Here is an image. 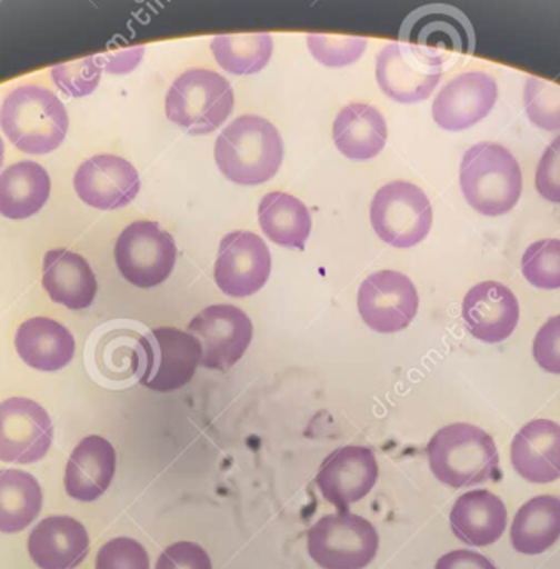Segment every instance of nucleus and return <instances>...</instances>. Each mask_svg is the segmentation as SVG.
<instances>
[{
  "label": "nucleus",
  "mask_w": 560,
  "mask_h": 569,
  "mask_svg": "<svg viewBox=\"0 0 560 569\" xmlns=\"http://www.w3.org/2000/svg\"><path fill=\"white\" fill-rule=\"evenodd\" d=\"M523 106H526L527 118L533 126L543 131H559L560 86L539 78L527 79L523 88Z\"/></svg>",
  "instance_id": "obj_34"
},
{
  "label": "nucleus",
  "mask_w": 560,
  "mask_h": 569,
  "mask_svg": "<svg viewBox=\"0 0 560 569\" xmlns=\"http://www.w3.org/2000/svg\"><path fill=\"white\" fill-rule=\"evenodd\" d=\"M337 149L350 161H369L376 158L387 142L383 116L369 104L346 106L337 114L332 128Z\"/></svg>",
  "instance_id": "obj_26"
},
{
  "label": "nucleus",
  "mask_w": 560,
  "mask_h": 569,
  "mask_svg": "<svg viewBox=\"0 0 560 569\" xmlns=\"http://www.w3.org/2000/svg\"><path fill=\"white\" fill-rule=\"evenodd\" d=\"M187 332L202 346V362L207 369L227 371L242 359L252 341L253 326L249 316L236 306H210L190 321Z\"/></svg>",
  "instance_id": "obj_12"
},
{
  "label": "nucleus",
  "mask_w": 560,
  "mask_h": 569,
  "mask_svg": "<svg viewBox=\"0 0 560 569\" xmlns=\"http://www.w3.org/2000/svg\"><path fill=\"white\" fill-rule=\"evenodd\" d=\"M536 189L546 201L560 204V136L553 139L537 164Z\"/></svg>",
  "instance_id": "obj_40"
},
{
  "label": "nucleus",
  "mask_w": 560,
  "mask_h": 569,
  "mask_svg": "<svg viewBox=\"0 0 560 569\" xmlns=\"http://www.w3.org/2000/svg\"><path fill=\"white\" fill-rule=\"evenodd\" d=\"M42 499V488L30 472L0 469V532L29 528L40 515Z\"/></svg>",
  "instance_id": "obj_30"
},
{
  "label": "nucleus",
  "mask_w": 560,
  "mask_h": 569,
  "mask_svg": "<svg viewBox=\"0 0 560 569\" xmlns=\"http://www.w3.org/2000/svg\"><path fill=\"white\" fill-rule=\"evenodd\" d=\"M379 479V465L372 449L366 446H342L323 459L316 476V486L327 502L339 512L366 498Z\"/></svg>",
  "instance_id": "obj_13"
},
{
  "label": "nucleus",
  "mask_w": 560,
  "mask_h": 569,
  "mask_svg": "<svg viewBox=\"0 0 560 569\" xmlns=\"http://www.w3.org/2000/svg\"><path fill=\"white\" fill-rule=\"evenodd\" d=\"M510 462L529 482L549 485L560 478V426L550 419H533L512 439Z\"/></svg>",
  "instance_id": "obj_21"
},
{
  "label": "nucleus",
  "mask_w": 560,
  "mask_h": 569,
  "mask_svg": "<svg viewBox=\"0 0 560 569\" xmlns=\"http://www.w3.org/2000/svg\"><path fill=\"white\" fill-rule=\"evenodd\" d=\"M96 569H150V559L136 539L113 538L97 552Z\"/></svg>",
  "instance_id": "obj_37"
},
{
  "label": "nucleus",
  "mask_w": 560,
  "mask_h": 569,
  "mask_svg": "<svg viewBox=\"0 0 560 569\" xmlns=\"http://www.w3.org/2000/svg\"><path fill=\"white\" fill-rule=\"evenodd\" d=\"M266 242L249 231H233L220 241L213 278L223 295L247 298L266 286L270 276Z\"/></svg>",
  "instance_id": "obj_15"
},
{
  "label": "nucleus",
  "mask_w": 560,
  "mask_h": 569,
  "mask_svg": "<svg viewBox=\"0 0 560 569\" xmlns=\"http://www.w3.org/2000/svg\"><path fill=\"white\" fill-rule=\"evenodd\" d=\"M3 154H6V146H3L2 138H0V168H2Z\"/></svg>",
  "instance_id": "obj_43"
},
{
  "label": "nucleus",
  "mask_w": 560,
  "mask_h": 569,
  "mask_svg": "<svg viewBox=\"0 0 560 569\" xmlns=\"http://www.w3.org/2000/svg\"><path fill=\"white\" fill-rule=\"evenodd\" d=\"M430 471L449 488H472L499 478V452L492 436L467 422L439 429L427 445Z\"/></svg>",
  "instance_id": "obj_2"
},
{
  "label": "nucleus",
  "mask_w": 560,
  "mask_h": 569,
  "mask_svg": "<svg viewBox=\"0 0 560 569\" xmlns=\"http://www.w3.org/2000/svg\"><path fill=\"white\" fill-rule=\"evenodd\" d=\"M497 98L499 89L492 76L466 72L440 89L432 106L433 121L443 131H466L490 114Z\"/></svg>",
  "instance_id": "obj_17"
},
{
  "label": "nucleus",
  "mask_w": 560,
  "mask_h": 569,
  "mask_svg": "<svg viewBox=\"0 0 560 569\" xmlns=\"http://www.w3.org/2000/svg\"><path fill=\"white\" fill-rule=\"evenodd\" d=\"M52 439V419L39 402L27 398L0 402V461H40L49 452Z\"/></svg>",
  "instance_id": "obj_14"
},
{
  "label": "nucleus",
  "mask_w": 560,
  "mask_h": 569,
  "mask_svg": "<svg viewBox=\"0 0 560 569\" xmlns=\"http://www.w3.org/2000/svg\"><path fill=\"white\" fill-rule=\"evenodd\" d=\"M117 455L102 436H87L77 445L67 462L63 485L76 501L92 502L109 488L116 476Z\"/></svg>",
  "instance_id": "obj_22"
},
{
  "label": "nucleus",
  "mask_w": 560,
  "mask_h": 569,
  "mask_svg": "<svg viewBox=\"0 0 560 569\" xmlns=\"http://www.w3.org/2000/svg\"><path fill=\"white\" fill-rule=\"evenodd\" d=\"M210 49L223 71L252 76L269 64L273 41L269 34L217 36L210 42Z\"/></svg>",
  "instance_id": "obj_32"
},
{
  "label": "nucleus",
  "mask_w": 560,
  "mask_h": 569,
  "mask_svg": "<svg viewBox=\"0 0 560 569\" xmlns=\"http://www.w3.org/2000/svg\"><path fill=\"white\" fill-rule=\"evenodd\" d=\"M533 359L543 371L560 375V315L550 318L537 332Z\"/></svg>",
  "instance_id": "obj_39"
},
{
  "label": "nucleus",
  "mask_w": 560,
  "mask_h": 569,
  "mask_svg": "<svg viewBox=\"0 0 560 569\" xmlns=\"http://www.w3.org/2000/svg\"><path fill=\"white\" fill-rule=\"evenodd\" d=\"M310 54L326 68H346L362 58L367 39L342 36H307Z\"/></svg>",
  "instance_id": "obj_35"
},
{
  "label": "nucleus",
  "mask_w": 560,
  "mask_h": 569,
  "mask_svg": "<svg viewBox=\"0 0 560 569\" xmlns=\"http://www.w3.org/2000/svg\"><path fill=\"white\" fill-rule=\"evenodd\" d=\"M449 519L457 539L483 548L502 538L507 528V508L493 492L473 489L453 502Z\"/></svg>",
  "instance_id": "obj_24"
},
{
  "label": "nucleus",
  "mask_w": 560,
  "mask_h": 569,
  "mask_svg": "<svg viewBox=\"0 0 560 569\" xmlns=\"http://www.w3.org/2000/svg\"><path fill=\"white\" fill-rule=\"evenodd\" d=\"M357 308L372 331L392 335L413 321L419 311V295L402 272H373L360 286Z\"/></svg>",
  "instance_id": "obj_11"
},
{
  "label": "nucleus",
  "mask_w": 560,
  "mask_h": 569,
  "mask_svg": "<svg viewBox=\"0 0 560 569\" xmlns=\"http://www.w3.org/2000/svg\"><path fill=\"white\" fill-rule=\"evenodd\" d=\"M50 176L33 161H20L0 174V214L13 221L32 218L49 201Z\"/></svg>",
  "instance_id": "obj_27"
},
{
  "label": "nucleus",
  "mask_w": 560,
  "mask_h": 569,
  "mask_svg": "<svg viewBox=\"0 0 560 569\" xmlns=\"http://www.w3.org/2000/svg\"><path fill=\"white\" fill-rule=\"evenodd\" d=\"M113 254L117 269L127 282L149 289L162 284L172 274L177 248L172 236L157 222L137 221L120 232Z\"/></svg>",
  "instance_id": "obj_10"
},
{
  "label": "nucleus",
  "mask_w": 560,
  "mask_h": 569,
  "mask_svg": "<svg viewBox=\"0 0 560 569\" xmlns=\"http://www.w3.org/2000/svg\"><path fill=\"white\" fill-rule=\"evenodd\" d=\"M560 538V499L537 496L520 506L510 528V542L520 555L537 556Z\"/></svg>",
  "instance_id": "obj_28"
},
{
  "label": "nucleus",
  "mask_w": 560,
  "mask_h": 569,
  "mask_svg": "<svg viewBox=\"0 0 560 569\" xmlns=\"http://www.w3.org/2000/svg\"><path fill=\"white\" fill-rule=\"evenodd\" d=\"M0 129L19 151L46 156L66 139L69 116L49 89L26 84L13 89L2 102Z\"/></svg>",
  "instance_id": "obj_3"
},
{
  "label": "nucleus",
  "mask_w": 560,
  "mask_h": 569,
  "mask_svg": "<svg viewBox=\"0 0 560 569\" xmlns=\"http://www.w3.org/2000/svg\"><path fill=\"white\" fill-rule=\"evenodd\" d=\"M432 219L426 192L407 181L389 182L370 202L373 231L393 248L409 249L422 242L432 228Z\"/></svg>",
  "instance_id": "obj_9"
},
{
  "label": "nucleus",
  "mask_w": 560,
  "mask_h": 569,
  "mask_svg": "<svg viewBox=\"0 0 560 569\" xmlns=\"http://www.w3.org/2000/svg\"><path fill=\"white\" fill-rule=\"evenodd\" d=\"M202 362V346L190 332L157 328L140 335L137 375L150 391L172 392L192 381Z\"/></svg>",
  "instance_id": "obj_7"
},
{
  "label": "nucleus",
  "mask_w": 560,
  "mask_h": 569,
  "mask_svg": "<svg viewBox=\"0 0 560 569\" xmlns=\"http://www.w3.org/2000/svg\"><path fill=\"white\" fill-rule=\"evenodd\" d=\"M156 569H213V566L202 546L192 541H177L163 549Z\"/></svg>",
  "instance_id": "obj_38"
},
{
  "label": "nucleus",
  "mask_w": 560,
  "mask_h": 569,
  "mask_svg": "<svg viewBox=\"0 0 560 569\" xmlns=\"http://www.w3.org/2000/svg\"><path fill=\"white\" fill-rule=\"evenodd\" d=\"M443 69L417 59L406 46H386L377 56V84L383 94L400 104L426 101L442 78Z\"/></svg>",
  "instance_id": "obj_19"
},
{
  "label": "nucleus",
  "mask_w": 560,
  "mask_h": 569,
  "mask_svg": "<svg viewBox=\"0 0 560 569\" xmlns=\"http://www.w3.org/2000/svg\"><path fill=\"white\" fill-rule=\"evenodd\" d=\"M17 355L37 371L56 372L66 368L76 355L72 332L50 318L22 322L16 335Z\"/></svg>",
  "instance_id": "obj_25"
},
{
  "label": "nucleus",
  "mask_w": 560,
  "mask_h": 569,
  "mask_svg": "<svg viewBox=\"0 0 560 569\" xmlns=\"http://www.w3.org/2000/svg\"><path fill=\"white\" fill-rule=\"evenodd\" d=\"M232 111V86L222 76L207 69L183 72L167 92V119L192 136L216 131Z\"/></svg>",
  "instance_id": "obj_6"
},
{
  "label": "nucleus",
  "mask_w": 560,
  "mask_h": 569,
  "mask_svg": "<svg viewBox=\"0 0 560 569\" xmlns=\"http://www.w3.org/2000/svg\"><path fill=\"white\" fill-rule=\"evenodd\" d=\"M459 179L467 204L489 218L512 211L522 194L519 162L496 142L472 146L460 162Z\"/></svg>",
  "instance_id": "obj_4"
},
{
  "label": "nucleus",
  "mask_w": 560,
  "mask_h": 569,
  "mask_svg": "<svg viewBox=\"0 0 560 569\" xmlns=\"http://www.w3.org/2000/svg\"><path fill=\"white\" fill-rule=\"evenodd\" d=\"M142 56L143 48H132L116 52V54L96 56V62L102 71L109 72V74H127L142 61Z\"/></svg>",
  "instance_id": "obj_42"
},
{
  "label": "nucleus",
  "mask_w": 560,
  "mask_h": 569,
  "mask_svg": "<svg viewBox=\"0 0 560 569\" xmlns=\"http://www.w3.org/2000/svg\"><path fill=\"white\" fill-rule=\"evenodd\" d=\"M436 569H497L487 556L470 549H456L440 556Z\"/></svg>",
  "instance_id": "obj_41"
},
{
  "label": "nucleus",
  "mask_w": 560,
  "mask_h": 569,
  "mask_svg": "<svg viewBox=\"0 0 560 569\" xmlns=\"http://www.w3.org/2000/svg\"><path fill=\"white\" fill-rule=\"evenodd\" d=\"M462 318L473 338L497 345L516 331L520 318L519 301L500 282H480L463 298Z\"/></svg>",
  "instance_id": "obj_18"
},
{
  "label": "nucleus",
  "mask_w": 560,
  "mask_h": 569,
  "mask_svg": "<svg viewBox=\"0 0 560 569\" xmlns=\"http://www.w3.org/2000/svg\"><path fill=\"white\" fill-rule=\"evenodd\" d=\"M259 224L263 234L289 249H306L312 229L309 209L287 192H269L259 204Z\"/></svg>",
  "instance_id": "obj_29"
},
{
  "label": "nucleus",
  "mask_w": 560,
  "mask_h": 569,
  "mask_svg": "<svg viewBox=\"0 0 560 569\" xmlns=\"http://www.w3.org/2000/svg\"><path fill=\"white\" fill-rule=\"evenodd\" d=\"M522 274L533 288L560 289V239L533 242L522 256Z\"/></svg>",
  "instance_id": "obj_33"
},
{
  "label": "nucleus",
  "mask_w": 560,
  "mask_h": 569,
  "mask_svg": "<svg viewBox=\"0 0 560 569\" xmlns=\"http://www.w3.org/2000/svg\"><path fill=\"white\" fill-rule=\"evenodd\" d=\"M50 74L63 94L69 98H86L99 86L102 69L97 64L96 58H87L53 66Z\"/></svg>",
  "instance_id": "obj_36"
},
{
  "label": "nucleus",
  "mask_w": 560,
  "mask_h": 569,
  "mask_svg": "<svg viewBox=\"0 0 560 569\" xmlns=\"http://www.w3.org/2000/svg\"><path fill=\"white\" fill-rule=\"evenodd\" d=\"M42 286L56 305L70 311L90 308L97 295L89 262L69 249H52L43 256Z\"/></svg>",
  "instance_id": "obj_23"
},
{
  "label": "nucleus",
  "mask_w": 560,
  "mask_h": 569,
  "mask_svg": "<svg viewBox=\"0 0 560 569\" xmlns=\"http://www.w3.org/2000/svg\"><path fill=\"white\" fill-rule=\"evenodd\" d=\"M216 162L229 181L259 186L279 172L283 142L272 122L242 116L230 122L216 141Z\"/></svg>",
  "instance_id": "obj_1"
},
{
  "label": "nucleus",
  "mask_w": 560,
  "mask_h": 569,
  "mask_svg": "<svg viewBox=\"0 0 560 569\" xmlns=\"http://www.w3.org/2000/svg\"><path fill=\"white\" fill-rule=\"evenodd\" d=\"M73 188L80 201L100 211L126 208L140 191L137 169L119 156H93L82 162L73 176Z\"/></svg>",
  "instance_id": "obj_16"
},
{
  "label": "nucleus",
  "mask_w": 560,
  "mask_h": 569,
  "mask_svg": "<svg viewBox=\"0 0 560 569\" xmlns=\"http://www.w3.org/2000/svg\"><path fill=\"white\" fill-rule=\"evenodd\" d=\"M27 549L40 569H73L89 555L90 539L77 519L50 516L32 529Z\"/></svg>",
  "instance_id": "obj_20"
},
{
  "label": "nucleus",
  "mask_w": 560,
  "mask_h": 569,
  "mask_svg": "<svg viewBox=\"0 0 560 569\" xmlns=\"http://www.w3.org/2000/svg\"><path fill=\"white\" fill-rule=\"evenodd\" d=\"M139 332L122 325H107L93 332L89 355L100 375L126 379L137 375Z\"/></svg>",
  "instance_id": "obj_31"
},
{
  "label": "nucleus",
  "mask_w": 560,
  "mask_h": 569,
  "mask_svg": "<svg viewBox=\"0 0 560 569\" xmlns=\"http://www.w3.org/2000/svg\"><path fill=\"white\" fill-rule=\"evenodd\" d=\"M307 551L322 569H366L379 551V532L353 512L326 515L307 531Z\"/></svg>",
  "instance_id": "obj_8"
},
{
  "label": "nucleus",
  "mask_w": 560,
  "mask_h": 569,
  "mask_svg": "<svg viewBox=\"0 0 560 569\" xmlns=\"http://www.w3.org/2000/svg\"><path fill=\"white\" fill-rule=\"evenodd\" d=\"M400 44L417 59L443 69L460 56L476 52V32L467 16L446 4L423 6L400 26Z\"/></svg>",
  "instance_id": "obj_5"
}]
</instances>
